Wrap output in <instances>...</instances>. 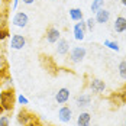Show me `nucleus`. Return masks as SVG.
Returning <instances> with one entry per match:
<instances>
[{
	"instance_id": "20e7f679",
	"label": "nucleus",
	"mask_w": 126,
	"mask_h": 126,
	"mask_svg": "<svg viewBox=\"0 0 126 126\" xmlns=\"http://www.w3.org/2000/svg\"><path fill=\"white\" fill-rule=\"evenodd\" d=\"M88 87L90 90L93 91V93H96V94H101L104 90H106V83L100 80V78H90V81H88Z\"/></svg>"
},
{
	"instance_id": "1a4fd4ad",
	"label": "nucleus",
	"mask_w": 126,
	"mask_h": 126,
	"mask_svg": "<svg viewBox=\"0 0 126 126\" xmlns=\"http://www.w3.org/2000/svg\"><path fill=\"white\" fill-rule=\"evenodd\" d=\"M58 119H60V122H63V123H70L71 119H73V110H71V107L63 106V107L58 110Z\"/></svg>"
},
{
	"instance_id": "a211bd4d",
	"label": "nucleus",
	"mask_w": 126,
	"mask_h": 126,
	"mask_svg": "<svg viewBox=\"0 0 126 126\" xmlns=\"http://www.w3.org/2000/svg\"><path fill=\"white\" fill-rule=\"evenodd\" d=\"M103 6H104V0H93L90 9H91L93 13H96V12H99L100 9H103Z\"/></svg>"
},
{
	"instance_id": "f257e3e1",
	"label": "nucleus",
	"mask_w": 126,
	"mask_h": 126,
	"mask_svg": "<svg viewBox=\"0 0 126 126\" xmlns=\"http://www.w3.org/2000/svg\"><path fill=\"white\" fill-rule=\"evenodd\" d=\"M15 101H16V96L13 88H6L0 91V104L4 109V112H12L15 107Z\"/></svg>"
},
{
	"instance_id": "6ab92c4d",
	"label": "nucleus",
	"mask_w": 126,
	"mask_h": 126,
	"mask_svg": "<svg viewBox=\"0 0 126 126\" xmlns=\"http://www.w3.org/2000/svg\"><path fill=\"white\" fill-rule=\"evenodd\" d=\"M104 47H107L109 49H112V51H116V52H119V51H120V47H119V44H117L116 41L106 39V41H104Z\"/></svg>"
},
{
	"instance_id": "f8f14e48",
	"label": "nucleus",
	"mask_w": 126,
	"mask_h": 126,
	"mask_svg": "<svg viewBox=\"0 0 126 126\" xmlns=\"http://www.w3.org/2000/svg\"><path fill=\"white\" fill-rule=\"evenodd\" d=\"M16 120H17V123L20 126H25V125H28L31 120H33V116L29 113L28 110L22 109V110L17 113V116H16Z\"/></svg>"
},
{
	"instance_id": "f3484780",
	"label": "nucleus",
	"mask_w": 126,
	"mask_h": 126,
	"mask_svg": "<svg viewBox=\"0 0 126 126\" xmlns=\"http://www.w3.org/2000/svg\"><path fill=\"white\" fill-rule=\"evenodd\" d=\"M83 10L80 9V7H73V9H70V19L71 20H74V22H80V20H83Z\"/></svg>"
},
{
	"instance_id": "9b49d317",
	"label": "nucleus",
	"mask_w": 126,
	"mask_h": 126,
	"mask_svg": "<svg viewBox=\"0 0 126 126\" xmlns=\"http://www.w3.org/2000/svg\"><path fill=\"white\" fill-rule=\"evenodd\" d=\"M94 15H96V16H94L96 23L104 25V23H107V22L110 20V12H109V10H106V9H100L99 12H96Z\"/></svg>"
},
{
	"instance_id": "b1692460",
	"label": "nucleus",
	"mask_w": 126,
	"mask_h": 126,
	"mask_svg": "<svg viewBox=\"0 0 126 126\" xmlns=\"http://www.w3.org/2000/svg\"><path fill=\"white\" fill-rule=\"evenodd\" d=\"M0 126H10V119H9V116H6V114H1V116H0Z\"/></svg>"
},
{
	"instance_id": "2f4dec72",
	"label": "nucleus",
	"mask_w": 126,
	"mask_h": 126,
	"mask_svg": "<svg viewBox=\"0 0 126 126\" xmlns=\"http://www.w3.org/2000/svg\"><path fill=\"white\" fill-rule=\"evenodd\" d=\"M125 126H126V119H125Z\"/></svg>"
},
{
	"instance_id": "0eeeda50",
	"label": "nucleus",
	"mask_w": 126,
	"mask_h": 126,
	"mask_svg": "<svg viewBox=\"0 0 126 126\" xmlns=\"http://www.w3.org/2000/svg\"><path fill=\"white\" fill-rule=\"evenodd\" d=\"M86 31H87V28H86V20L84 19L80 20V22H77L76 25H74V29H73L74 38L77 41H83L84 36H86Z\"/></svg>"
},
{
	"instance_id": "7ed1b4c3",
	"label": "nucleus",
	"mask_w": 126,
	"mask_h": 126,
	"mask_svg": "<svg viewBox=\"0 0 126 126\" xmlns=\"http://www.w3.org/2000/svg\"><path fill=\"white\" fill-rule=\"evenodd\" d=\"M45 39H47L48 44H57V42L61 39V32H60V29L55 28V26H49V28H47Z\"/></svg>"
},
{
	"instance_id": "39448f33",
	"label": "nucleus",
	"mask_w": 126,
	"mask_h": 126,
	"mask_svg": "<svg viewBox=\"0 0 126 126\" xmlns=\"http://www.w3.org/2000/svg\"><path fill=\"white\" fill-rule=\"evenodd\" d=\"M12 23L16 28H25L29 23V16L26 12H16L12 19Z\"/></svg>"
},
{
	"instance_id": "c756f323",
	"label": "nucleus",
	"mask_w": 126,
	"mask_h": 126,
	"mask_svg": "<svg viewBox=\"0 0 126 126\" xmlns=\"http://www.w3.org/2000/svg\"><path fill=\"white\" fill-rule=\"evenodd\" d=\"M120 1H122V4H123V6L126 7V0H120Z\"/></svg>"
},
{
	"instance_id": "393cba45",
	"label": "nucleus",
	"mask_w": 126,
	"mask_h": 126,
	"mask_svg": "<svg viewBox=\"0 0 126 126\" xmlns=\"http://www.w3.org/2000/svg\"><path fill=\"white\" fill-rule=\"evenodd\" d=\"M16 100H17V103H19V104H22V106H25V104H29V100L26 99L23 94H19V96L16 97Z\"/></svg>"
},
{
	"instance_id": "6e6552de",
	"label": "nucleus",
	"mask_w": 126,
	"mask_h": 126,
	"mask_svg": "<svg viewBox=\"0 0 126 126\" xmlns=\"http://www.w3.org/2000/svg\"><path fill=\"white\" fill-rule=\"evenodd\" d=\"M0 87H1V90L13 88V80H12V77L9 76L6 68L0 70Z\"/></svg>"
},
{
	"instance_id": "423d86ee",
	"label": "nucleus",
	"mask_w": 126,
	"mask_h": 126,
	"mask_svg": "<svg viewBox=\"0 0 126 126\" xmlns=\"http://www.w3.org/2000/svg\"><path fill=\"white\" fill-rule=\"evenodd\" d=\"M26 45V38L23 36V35H19V33H15L12 36V39H10V44H9V47L12 48V49H23Z\"/></svg>"
},
{
	"instance_id": "cd10ccee",
	"label": "nucleus",
	"mask_w": 126,
	"mask_h": 126,
	"mask_svg": "<svg viewBox=\"0 0 126 126\" xmlns=\"http://www.w3.org/2000/svg\"><path fill=\"white\" fill-rule=\"evenodd\" d=\"M22 1H23L25 4H33V3H35V0H22Z\"/></svg>"
},
{
	"instance_id": "5701e85b",
	"label": "nucleus",
	"mask_w": 126,
	"mask_h": 126,
	"mask_svg": "<svg viewBox=\"0 0 126 126\" xmlns=\"http://www.w3.org/2000/svg\"><path fill=\"white\" fill-rule=\"evenodd\" d=\"M94 26H96V20H94L93 17H88L87 20H86V28H87V31H90V32H93Z\"/></svg>"
},
{
	"instance_id": "473e14b6",
	"label": "nucleus",
	"mask_w": 126,
	"mask_h": 126,
	"mask_svg": "<svg viewBox=\"0 0 126 126\" xmlns=\"http://www.w3.org/2000/svg\"><path fill=\"white\" fill-rule=\"evenodd\" d=\"M51 1H55V0H51Z\"/></svg>"
},
{
	"instance_id": "bb28decb",
	"label": "nucleus",
	"mask_w": 126,
	"mask_h": 126,
	"mask_svg": "<svg viewBox=\"0 0 126 126\" xmlns=\"http://www.w3.org/2000/svg\"><path fill=\"white\" fill-rule=\"evenodd\" d=\"M19 1H20V0H13V3H12V10H16V9H17V6H19Z\"/></svg>"
},
{
	"instance_id": "c85d7f7f",
	"label": "nucleus",
	"mask_w": 126,
	"mask_h": 126,
	"mask_svg": "<svg viewBox=\"0 0 126 126\" xmlns=\"http://www.w3.org/2000/svg\"><path fill=\"white\" fill-rule=\"evenodd\" d=\"M3 113H4V109H3V107H1V104H0V116H1Z\"/></svg>"
},
{
	"instance_id": "412c9836",
	"label": "nucleus",
	"mask_w": 126,
	"mask_h": 126,
	"mask_svg": "<svg viewBox=\"0 0 126 126\" xmlns=\"http://www.w3.org/2000/svg\"><path fill=\"white\" fill-rule=\"evenodd\" d=\"M7 23V10H0V28H6Z\"/></svg>"
},
{
	"instance_id": "ddd939ff",
	"label": "nucleus",
	"mask_w": 126,
	"mask_h": 126,
	"mask_svg": "<svg viewBox=\"0 0 126 126\" xmlns=\"http://www.w3.org/2000/svg\"><path fill=\"white\" fill-rule=\"evenodd\" d=\"M70 42L67 41V39L61 38L58 42H57V48H55V51H57V54L58 55H67L68 52H70Z\"/></svg>"
},
{
	"instance_id": "dca6fc26",
	"label": "nucleus",
	"mask_w": 126,
	"mask_h": 126,
	"mask_svg": "<svg viewBox=\"0 0 126 126\" xmlns=\"http://www.w3.org/2000/svg\"><path fill=\"white\" fill-rule=\"evenodd\" d=\"M91 123V114L88 112H81L77 116V126H90Z\"/></svg>"
},
{
	"instance_id": "a878e982",
	"label": "nucleus",
	"mask_w": 126,
	"mask_h": 126,
	"mask_svg": "<svg viewBox=\"0 0 126 126\" xmlns=\"http://www.w3.org/2000/svg\"><path fill=\"white\" fill-rule=\"evenodd\" d=\"M39 125H41V123H39L38 120H36V119H33V120H31V122H29L28 125H25V126H39Z\"/></svg>"
},
{
	"instance_id": "aec40b11",
	"label": "nucleus",
	"mask_w": 126,
	"mask_h": 126,
	"mask_svg": "<svg viewBox=\"0 0 126 126\" xmlns=\"http://www.w3.org/2000/svg\"><path fill=\"white\" fill-rule=\"evenodd\" d=\"M117 71H119V76H120V78H122V80H126V60H123L122 63L119 64Z\"/></svg>"
},
{
	"instance_id": "7c9ffc66",
	"label": "nucleus",
	"mask_w": 126,
	"mask_h": 126,
	"mask_svg": "<svg viewBox=\"0 0 126 126\" xmlns=\"http://www.w3.org/2000/svg\"><path fill=\"white\" fill-rule=\"evenodd\" d=\"M39 126H52V125H39Z\"/></svg>"
},
{
	"instance_id": "4468645a",
	"label": "nucleus",
	"mask_w": 126,
	"mask_h": 126,
	"mask_svg": "<svg viewBox=\"0 0 126 126\" xmlns=\"http://www.w3.org/2000/svg\"><path fill=\"white\" fill-rule=\"evenodd\" d=\"M113 29L117 32V33H123L126 32V17L123 16H117L116 20L113 23Z\"/></svg>"
},
{
	"instance_id": "9d476101",
	"label": "nucleus",
	"mask_w": 126,
	"mask_h": 126,
	"mask_svg": "<svg viewBox=\"0 0 126 126\" xmlns=\"http://www.w3.org/2000/svg\"><path fill=\"white\" fill-rule=\"evenodd\" d=\"M70 88L67 87H63L60 88L57 93H55V101L58 103V104H65L67 101L70 100Z\"/></svg>"
},
{
	"instance_id": "4be33fe9",
	"label": "nucleus",
	"mask_w": 126,
	"mask_h": 126,
	"mask_svg": "<svg viewBox=\"0 0 126 126\" xmlns=\"http://www.w3.org/2000/svg\"><path fill=\"white\" fill-rule=\"evenodd\" d=\"M9 31H7V28H0V42H3V41H6V39L9 38Z\"/></svg>"
},
{
	"instance_id": "2eb2a0df",
	"label": "nucleus",
	"mask_w": 126,
	"mask_h": 126,
	"mask_svg": "<svg viewBox=\"0 0 126 126\" xmlns=\"http://www.w3.org/2000/svg\"><path fill=\"white\" fill-rule=\"evenodd\" d=\"M90 103H91V96H90V94H80V96L76 99V104L80 107V109H86V107H88Z\"/></svg>"
},
{
	"instance_id": "f03ea898",
	"label": "nucleus",
	"mask_w": 126,
	"mask_h": 126,
	"mask_svg": "<svg viewBox=\"0 0 126 126\" xmlns=\"http://www.w3.org/2000/svg\"><path fill=\"white\" fill-rule=\"evenodd\" d=\"M70 61L73 64H80L87 55V51L84 47H74L70 49Z\"/></svg>"
}]
</instances>
